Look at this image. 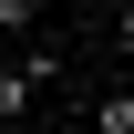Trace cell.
I'll return each instance as SVG.
<instances>
[{
    "instance_id": "cell-1",
    "label": "cell",
    "mask_w": 134,
    "mask_h": 134,
    "mask_svg": "<svg viewBox=\"0 0 134 134\" xmlns=\"http://www.w3.org/2000/svg\"><path fill=\"white\" fill-rule=\"evenodd\" d=\"M31 93H41V83H31V62H10V72H0V124L31 114Z\"/></svg>"
},
{
    "instance_id": "cell-2",
    "label": "cell",
    "mask_w": 134,
    "mask_h": 134,
    "mask_svg": "<svg viewBox=\"0 0 134 134\" xmlns=\"http://www.w3.org/2000/svg\"><path fill=\"white\" fill-rule=\"evenodd\" d=\"M93 134H134V93H103L93 103Z\"/></svg>"
},
{
    "instance_id": "cell-3",
    "label": "cell",
    "mask_w": 134,
    "mask_h": 134,
    "mask_svg": "<svg viewBox=\"0 0 134 134\" xmlns=\"http://www.w3.org/2000/svg\"><path fill=\"white\" fill-rule=\"evenodd\" d=\"M31 21H41V0H0V31H10V41L31 31Z\"/></svg>"
}]
</instances>
